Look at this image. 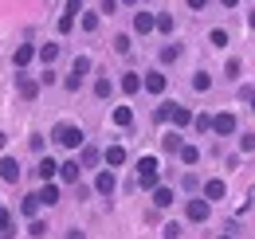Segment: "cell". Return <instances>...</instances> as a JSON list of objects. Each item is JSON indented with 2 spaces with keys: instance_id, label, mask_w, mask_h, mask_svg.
Listing matches in <instances>:
<instances>
[{
  "instance_id": "obj_50",
  "label": "cell",
  "mask_w": 255,
  "mask_h": 239,
  "mask_svg": "<svg viewBox=\"0 0 255 239\" xmlns=\"http://www.w3.org/2000/svg\"><path fill=\"white\" fill-rule=\"evenodd\" d=\"M252 106H255V98H252Z\"/></svg>"
},
{
  "instance_id": "obj_37",
  "label": "cell",
  "mask_w": 255,
  "mask_h": 239,
  "mask_svg": "<svg viewBox=\"0 0 255 239\" xmlns=\"http://www.w3.org/2000/svg\"><path fill=\"white\" fill-rule=\"evenodd\" d=\"M240 149H244V153L255 149V133H244V137H240Z\"/></svg>"
},
{
  "instance_id": "obj_29",
  "label": "cell",
  "mask_w": 255,
  "mask_h": 239,
  "mask_svg": "<svg viewBox=\"0 0 255 239\" xmlns=\"http://www.w3.org/2000/svg\"><path fill=\"white\" fill-rule=\"evenodd\" d=\"M28 236L43 239V236H47V224H43V220H32V228H28Z\"/></svg>"
},
{
  "instance_id": "obj_30",
  "label": "cell",
  "mask_w": 255,
  "mask_h": 239,
  "mask_svg": "<svg viewBox=\"0 0 255 239\" xmlns=\"http://www.w3.org/2000/svg\"><path fill=\"white\" fill-rule=\"evenodd\" d=\"M91 165H98V149L87 145V149H83V169H91Z\"/></svg>"
},
{
  "instance_id": "obj_43",
  "label": "cell",
  "mask_w": 255,
  "mask_h": 239,
  "mask_svg": "<svg viewBox=\"0 0 255 239\" xmlns=\"http://www.w3.org/2000/svg\"><path fill=\"white\" fill-rule=\"evenodd\" d=\"M118 8V0H102V12H114Z\"/></svg>"
},
{
  "instance_id": "obj_42",
  "label": "cell",
  "mask_w": 255,
  "mask_h": 239,
  "mask_svg": "<svg viewBox=\"0 0 255 239\" xmlns=\"http://www.w3.org/2000/svg\"><path fill=\"white\" fill-rule=\"evenodd\" d=\"M185 4H189L192 12H200V8H208V0H185Z\"/></svg>"
},
{
  "instance_id": "obj_21",
  "label": "cell",
  "mask_w": 255,
  "mask_h": 239,
  "mask_svg": "<svg viewBox=\"0 0 255 239\" xmlns=\"http://www.w3.org/2000/svg\"><path fill=\"white\" fill-rule=\"evenodd\" d=\"M39 59H43V63H55V59H59V43H43V47H39Z\"/></svg>"
},
{
  "instance_id": "obj_39",
  "label": "cell",
  "mask_w": 255,
  "mask_h": 239,
  "mask_svg": "<svg viewBox=\"0 0 255 239\" xmlns=\"http://www.w3.org/2000/svg\"><path fill=\"white\" fill-rule=\"evenodd\" d=\"M228 79H240V59H228Z\"/></svg>"
},
{
  "instance_id": "obj_11",
  "label": "cell",
  "mask_w": 255,
  "mask_h": 239,
  "mask_svg": "<svg viewBox=\"0 0 255 239\" xmlns=\"http://www.w3.org/2000/svg\"><path fill=\"white\" fill-rule=\"evenodd\" d=\"M0 177L8 180V184H16V180H20V165H16L12 157H4V161H0Z\"/></svg>"
},
{
  "instance_id": "obj_7",
  "label": "cell",
  "mask_w": 255,
  "mask_h": 239,
  "mask_svg": "<svg viewBox=\"0 0 255 239\" xmlns=\"http://www.w3.org/2000/svg\"><path fill=\"white\" fill-rule=\"evenodd\" d=\"M114 188H118V180H114V169H110V173H98L95 192H102V196H114Z\"/></svg>"
},
{
  "instance_id": "obj_18",
  "label": "cell",
  "mask_w": 255,
  "mask_h": 239,
  "mask_svg": "<svg viewBox=\"0 0 255 239\" xmlns=\"http://www.w3.org/2000/svg\"><path fill=\"white\" fill-rule=\"evenodd\" d=\"M153 204H157V208H169V204H173V188L157 184V188H153Z\"/></svg>"
},
{
  "instance_id": "obj_34",
  "label": "cell",
  "mask_w": 255,
  "mask_h": 239,
  "mask_svg": "<svg viewBox=\"0 0 255 239\" xmlns=\"http://www.w3.org/2000/svg\"><path fill=\"white\" fill-rule=\"evenodd\" d=\"M192 87H196V90H208V87H212V79H208V75H204V71H200V75H196V79H192Z\"/></svg>"
},
{
  "instance_id": "obj_8",
  "label": "cell",
  "mask_w": 255,
  "mask_h": 239,
  "mask_svg": "<svg viewBox=\"0 0 255 239\" xmlns=\"http://www.w3.org/2000/svg\"><path fill=\"white\" fill-rule=\"evenodd\" d=\"M35 196H39V204H47V208H51V204H59V184H51V180H43V188H39Z\"/></svg>"
},
{
  "instance_id": "obj_49",
  "label": "cell",
  "mask_w": 255,
  "mask_h": 239,
  "mask_svg": "<svg viewBox=\"0 0 255 239\" xmlns=\"http://www.w3.org/2000/svg\"><path fill=\"white\" fill-rule=\"evenodd\" d=\"M220 239H232V236H220Z\"/></svg>"
},
{
  "instance_id": "obj_33",
  "label": "cell",
  "mask_w": 255,
  "mask_h": 239,
  "mask_svg": "<svg viewBox=\"0 0 255 239\" xmlns=\"http://www.w3.org/2000/svg\"><path fill=\"white\" fill-rule=\"evenodd\" d=\"M71 28H75V16H71V12H63V16H59V31H63V35H67V31H71Z\"/></svg>"
},
{
  "instance_id": "obj_1",
  "label": "cell",
  "mask_w": 255,
  "mask_h": 239,
  "mask_svg": "<svg viewBox=\"0 0 255 239\" xmlns=\"http://www.w3.org/2000/svg\"><path fill=\"white\" fill-rule=\"evenodd\" d=\"M157 184H161V177H157V161H153V157H141V165H137V188L153 192Z\"/></svg>"
},
{
  "instance_id": "obj_44",
  "label": "cell",
  "mask_w": 255,
  "mask_h": 239,
  "mask_svg": "<svg viewBox=\"0 0 255 239\" xmlns=\"http://www.w3.org/2000/svg\"><path fill=\"white\" fill-rule=\"evenodd\" d=\"M67 239H87V236H83V232H79V228H75V232H67Z\"/></svg>"
},
{
  "instance_id": "obj_41",
  "label": "cell",
  "mask_w": 255,
  "mask_h": 239,
  "mask_svg": "<svg viewBox=\"0 0 255 239\" xmlns=\"http://www.w3.org/2000/svg\"><path fill=\"white\" fill-rule=\"evenodd\" d=\"M67 12H71V16H79V12H83V0H67Z\"/></svg>"
},
{
  "instance_id": "obj_10",
  "label": "cell",
  "mask_w": 255,
  "mask_h": 239,
  "mask_svg": "<svg viewBox=\"0 0 255 239\" xmlns=\"http://www.w3.org/2000/svg\"><path fill=\"white\" fill-rule=\"evenodd\" d=\"M169 118H173V125H181V129H185V125L196 121V114H192L189 106H173V114H169Z\"/></svg>"
},
{
  "instance_id": "obj_4",
  "label": "cell",
  "mask_w": 255,
  "mask_h": 239,
  "mask_svg": "<svg viewBox=\"0 0 255 239\" xmlns=\"http://www.w3.org/2000/svg\"><path fill=\"white\" fill-rule=\"evenodd\" d=\"M208 200H189V208H185V216H189L192 224H204V220H208Z\"/></svg>"
},
{
  "instance_id": "obj_27",
  "label": "cell",
  "mask_w": 255,
  "mask_h": 239,
  "mask_svg": "<svg viewBox=\"0 0 255 239\" xmlns=\"http://www.w3.org/2000/svg\"><path fill=\"white\" fill-rule=\"evenodd\" d=\"M0 236H12V216H8V208H0Z\"/></svg>"
},
{
  "instance_id": "obj_31",
  "label": "cell",
  "mask_w": 255,
  "mask_h": 239,
  "mask_svg": "<svg viewBox=\"0 0 255 239\" xmlns=\"http://www.w3.org/2000/svg\"><path fill=\"white\" fill-rule=\"evenodd\" d=\"M71 71H75V75H87V71H91V59H87V55H79V59H75V67H71Z\"/></svg>"
},
{
  "instance_id": "obj_20",
  "label": "cell",
  "mask_w": 255,
  "mask_h": 239,
  "mask_svg": "<svg viewBox=\"0 0 255 239\" xmlns=\"http://www.w3.org/2000/svg\"><path fill=\"white\" fill-rule=\"evenodd\" d=\"M20 212H24L28 220H35V212H39V196H24V204H20Z\"/></svg>"
},
{
  "instance_id": "obj_38",
  "label": "cell",
  "mask_w": 255,
  "mask_h": 239,
  "mask_svg": "<svg viewBox=\"0 0 255 239\" xmlns=\"http://www.w3.org/2000/svg\"><path fill=\"white\" fill-rule=\"evenodd\" d=\"M157 31H173V16H157Z\"/></svg>"
},
{
  "instance_id": "obj_13",
  "label": "cell",
  "mask_w": 255,
  "mask_h": 239,
  "mask_svg": "<svg viewBox=\"0 0 255 239\" xmlns=\"http://www.w3.org/2000/svg\"><path fill=\"white\" fill-rule=\"evenodd\" d=\"M165 87H169V83H165L161 71H149V75H145V90H149V94H161Z\"/></svg>"
},
{
  "instance_id": "obj_24",
  "label": "cell",
  "mask_w": 255,
  "mask_h": 239,
  "mask_svg": "<svg viewBox=\"0 0 255 239\" xmlns=\"http://www.w3.org/2000/svg\"><path fill=\"white\" fill-rule=\"evenodd\" d=\"M177 59H181V47H177V43L161 47V63H177Z\"/></svg>"
},
{
  "instance_id": "obj_32",
  "label": "cell",
  "mask_w": 255,
  "mask_h": 239,
  "mask_svg": "<svg viewBox=\"0 0 255 239\" xmlns=\"http://www.w3.org/2000/svg\"><path fill=\"white\" fill-rule=\"evenodd\" d=\"M98 28V16L95 12H83V31H95Z\"/></svg>"
},
{
  "instance_id": "obj_6",
  "label": "cell",
  "mask_w": 255,
  "mask_h": 239,
  "mask_svg": "<svg viewBox=\"0 0 255 239\" xmlns=\"http://www.w3.org/2000/svg\"><path fill=\"white\" fill-rule=\"evenodd\" d=\"M157 28V16H149V12H133V31L137 35H145V31Z\"/></svg>"
},
{
  "instance_id": "obj_12",
  "label": "cell",
  "mask_w": 255,
  "mask_h": 239,
  "mask_svg": "<svg viewBox=\"0 0 255 239\" xmlns=\"http://www.w3.org/2000/svg\"><path fill=\"white\" fill-rule=\"evenodd\" d=\"M224 192H228V188H224V180H204V200H224Z\"/></svg>"
},
{
  "instance_id": "obj_22",
  "label": "cell",
  "mask_w": 255,
  "mask_h": 239,
  "mask_svg": "<svg viewBox=\"0 0 255 239\" xmlns=\"http://www.w3.org/2000/svg\"><path fill=\"white\" fill-rule=\"evenodd\" d=\"M208 43H212V47H228V31L212 28V31H208Z\"/></svg>"
},
{
  "instance_id": "obj_17",
  "label": "cell",
  "mask_w": 255,
  "mask_h": 239,
  "mask_svg": "<svg viewBox=\"0 0 255 239\" xmlns=\"http://www.w3.org/2000/svg\"><path fill=\"white\" fill-rule=\"evenodd\" d=\"M55 173H59V165H55L51 157H43V161H39V169H35V177H39V180H51Z\"/></svg>"
},
{
  "instance_id": "obj_35",
  "label": "cell",
  "mask_w": 255,
  "mask_h": 239,
  "mask_svg": "<svg viewBox=\"0 0 255 239\" xmlns=\"http://www.w3.org/2000/svg\"><path fill=\"white\" fill-rule=\"evenodd\" d=\"M161 236H165V239H177V236H181V224H165Z\"/></svg>"
},
{
  "instance_id": "obj_2",
  "label": "cell",
  "mask_w": 255,
  "mask_h": 239,
  "mask_svg": "<svg viewBox=\"0 0 255 239\" xmlns=\"http://www.w3.org/2000/svg\"><path fill=\"white\" fill-rule=\"evenodd\" d=\"M55 141L63 145V149H79L87 137H83V129L79 125H71V121H63V125H55Z\"/></svg>"
},
{
  "instance_id": "obj_26",
  "label": "cell",
  "mask_w": 255,
  "mask_h": 239,
  "mask_svg": "<svg viewBox=\"0 0 255 239\" xmlns=\"http://www.w3.org/2000/svg\"><path fill=\"white\" fill-rule=\"evenodd\" d=\"M95 94H98V98H110V94H114V83H110V79H98V83H95Z\"/></svg>"
},
{
  "instance_id": "obj_16",
  "label": "cell",
  "mask_w": 255,
  "mask_h": 239,
  "mask_svg": "<svg viewBox=\"0 0 255 239\" xmlns=\"http://www.w3.org/2000/svg\"><path fill=\"white\" fill-rule=\"evenodd\" d=\"M141 87H145V79H141V75H133V71L122 75V90H126V94H137Z\"/></svg>"
},
{
  "instance_id": "obj_45",
  "label": "cell",
  "mask_w": 255,
  "mask_h": 239,
  "mask_svg": "<svg viewBox=\"0 0 255 239\" xmlns=\"http://www.w3.org/2000/svg\"><path fill=\"white\" fill-rule=\"evenodd\" d=\"M248 28H252V31H255V12H252V16H248Z\"/></svg>"
},
{
  "instance_id": "obj_40",
  "label": "cell",
  "mask_w": 255,
  "mask_h": 239,
  "mask_svg": "<svg viewBox=\"0 0 255 239\" xmlns=\"http://www.w3.org/2000/svg\"><path fill=\"white\" fill-rule=\"evenodd\" d=\"M79 83H83V75H75V71H71V75H67V90H79Z\"/></svg>"
},
{
  "instance_id": "obj_28",
  "label": "cell",
  "mask_w": 255,
  "mask_h": 239,
  "mask_svg": "<svg viewBox=\"0 0 255 239\" xmlns=\"http://www.w3.org/2000/svg\"><path fill=\"white\" fill-rule=\"evenodd\" d=\"M212 121H216V118H208V114H196V121H192V125H196L200 133H208V129H212Z\"/></svg>"
},
{
  "instance_id": "obj_14",
  "label": "cell",
  "mask_w": 255,
  "mask_h": 239,
  "mask_svg": "<svg viewBox=\"0 0 255 239\" xmlns=\"http://www.w3.org/2000/svg\"><path fill=\"white\" fill-rule=\"evenodd\" d=\"M106 165H110V169L126 165V149H122V145H106Z\"/></svg>"
},
{
  "instance_id": "obj_25",
  "label": "cell",
  "mask_w": 255,
  "mask_h": 239,
  "mask_svg": "<svg viewBox=\"0 0 255 239\" xmlns=\"http://www.w3.org/2000/svg\"><path fill=\"white\" fill-rule=\"evenodd\" d=\"M161 149H165V153H181V137H177V133L161 137Z\"/></svg>"
},
{
  "instance_id": "obj_48",
  "label": "cell",
  "mask_w": 255,
  "mask_h": 239,
  "mask_svg": "<svg viewBox=\"0 0 255 239\" xmlns=\"http://www.w3.org/2000/svg\"><path fill=\"white\" fill-rule=\"evenodd\" d=\"M122 4H129V8H133V4H137V0H122Z\"/></svg>"
},
{
  "instance_id": "obj_5",
  "label": "cell",
  "mask_w": 255,
  "mask_h": 239,
  "mask_svg": "<svg viewBox=\"0 0 255 239\" xmlns=\"http://www.w3.org/2000/svg\"><path fill=\"white\" fill-rule=\"evenodd\" d=\"M212 129H216L220 137H232V133H236V114H216Z\"/></svg>"
},
{
  "instance_id": "obj_46",
  "label": "cell",
  "mask_w": 255,
  "mask_h": 239,
  "mask_svg": "<svg viewBox=\"0 0 255 239\" xmlns=\"http://www.w3.org/2000/svg\"><path fill=\"white\" fill-rule=\"evenodd\" d=\"M220 4H224V8H236V0H220Z\"/></svg>"
},
{
  "instance_id": "obj_36",
  "label": "cell",
  "mask_w": 255,
  "mask_h": 239,
  "mask_svg": "<svg viewBox=\"0 0 255 239\" xmlns=\"http://www.w3.org/2000/svg\"><path fill=\"white\" fill-rule=\"evenodd\" d=\"M114 51L126 55V51H129V35H118V39H114Z\"/></svg>"
},
{
  "instance_id": "obj_3",
  "label": "cell",
  "mask_w": 255,
  "mask_h": 239,
  "mask_svg": "<svg viewBox=\"0 0 255 239\" xmlns=\"http://www.w3.org/2000/svg\"><path fill=\"white\" fill-rule=\"evenodd\" d=\"M16 90H20V98H24V102H32L35 94H39V83L28 79V75H16Z\"/></svg>"
},
{
  "instance_id": "obj_47",
  "label": "cell",
  "mask_w": 255,
  "mask_h": 239,
  "mask_svg": "<svg viewBox=\"0 0 255 239\" xmlns=\"http://www.w3.org/2000/svg\"><path fill=\"white\" fill-rule=\"evenodd\" d=\"M4 141H8V137H4V133H0V149H4Z\"/></svg>"
},
{
  "instance_id": "obj_19",
  "label": "cell",
  "mask_w": 255,
  "mask_h": 239,
  "mask_svg": "<svg viewBox=\"0 0 255 239\" xmlns=\"http://www.w3.org/2000/svg\"><path fill=\"white\" fill-rule=\"evenodd\" d=\"M129 121H133V110H129V106H118V110H114V125H122V129H126Z\"/></svg>"
},
{
  "instance_id": "obj_9",
  "label": "cell",
  "mask_w": 255,
  "mask_h": 239,
  "mask_svg": "<svg viewBox=\"0 0 255 239\" xmlns=\"http://www.w3.org/2000/svg\"><path fill=\"white\" fill-rule=\"evenodd\" d=\"M35 55H39V51H35L32 43H20V47H16V55H12V63H16V67H28Z\"/></svg>"
},
{
  "instance_id": "obj_15",
  "label": "cell",
  "mask_w": 255,
  "mask_h": 239,
  "mask_svg": "<svg viewBox=\"0 0 255 239\" xmlns=\"http://www.w3.org/2000/svg\"><path fill=\"white\" fill-rule=\"evenodd\" d=\"M59 177H63L67 184H79V161H63V165H59Z\"/></svg>"
},
{
  "instance_id": "obj_23",
  "label": "cell",
  "mask_w": 255,
  "mask_h": 239,
  "mask_svg": "<svg viewBox=\"0 0 255 239\" xmlns=\"http://www.w3.org/2000/svg\"><path fill=\"white\" fill-rule=\"evenodd\" d=\"M181 161H185V165H196V161H200V149H196V145H181Z\"/></svg>"
}]
</instances>
